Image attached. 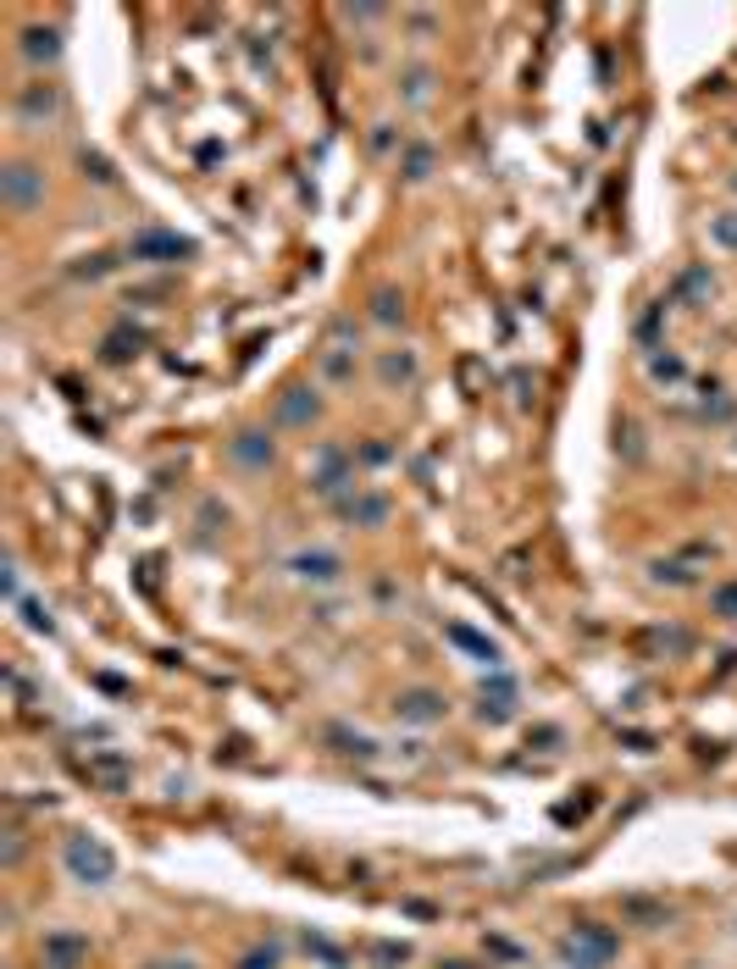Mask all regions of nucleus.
Segmentation results:
<instances>
[{
  "label": "nucleus",
  "mask_w": 737,
  "mask_h": 969,
  "mask_svg": "<svg viewBox=\"0 0 737 969\" xmlns=\"http://www.w3.org/2000/svg\"><path fill=\"white\" fill-rule=\"evenodd\" d=\"M444 643H455L460 654H471V659L488 665V670H500V665H505V649H500L494 638H482L477 627H466V621H449V627H444Z\"/></svg>",
  "instance_id": "obj_10"
},
{
  "label": "nucleus",
  "mask_w": 737,
  "mask_h": 969,
  "mask_svg": "<svg viewBox=\"0 0 737 969\" xmlns=\"http://www.w3.org/2000/svg\"><path fill=\"white\" fill-rule=\"evenodd\" d=\"M648 377L654 383H682L688 366H682V355H660V349H654V355H648Z\"/></svg>",
  "instance_id": "obj_20"
},
{
  "label": "nucleus",
  "mask_w": 737,
  "mask_h": 969,
  "mask_svg": "<svg viewBox=\"0 0 737 969\" xmlns=\"http://www.w3.org/2000/svg\"><path fill=\"white\" fill-rule=\"evenodd\" d=\"M305 953H316L327 969H344V953H339L334 942H321V936H305Z\"/></svg>",
  "instance_id": "obj_25"
},
{
  "label": "nucleus",
  "mask_w": 737,
  "mask_h": 969,
  "mask_svg": "<svg viewBox=\"0 0 737 969\" xmlns=\"http://www.w3.org/2000/svg\"><path fill=\"white\" fill-rule=\"evenodd\" d=\"M704 289H715L704 272H688V278H682V294H704Z\"/></svg>",
  "instance_id": "obj_31"
},
{
  "label": "nucleus",
  "mask_w": 737,
  "mask_h": 969,
  "mask_svg": "<svg viewBox=\"0 0 737 969\" xmlns=\"http://www.w3.org/2000/svg\"><path fill=\"white\" fill-rule=\"evenodd\" d=\"M554 953H560L565 969H610L616 953H621V936H616L610 925H599V920H577V925L560 936Z\"/></svg>",
  "instance_id": "obj_1"
},
{
  "label": "nucleus",
  "mask_w": 737,
  "mask_h": 969,
  "mask_svg": "<svg viewBox=\"0 0 737 969\" xmlns=\"http://www.w3.org/2000/svg\"><path fill=\"white\" fill-rule=\"evenodd\" d=\"M327 743H339V754H350V759H377V743H372L366 732H344V726H334V732H327Z\"/></svg>",
  "instance_id": "obj_19"
},
{
  "label": "nucleus",
  "mask_w": 737,
  "mask_h": 969,
  "mask_svg": "<svg viewBox=\"0 0 737 969\" xmlns=\"http://www.w3.org/2000/svg\"><path fill=\"white\" fill-rule=\"evenodd\" d=\"M23 61L28 67H50L56 56H61V28H50V23H34V28H23Z\"/></svg>",
  "instance_id": "obj_16"
},
{
  "label": "nucleus",
  "mask_w": 737,
  "mask_h": 969,
  "mask_svg": "<svg viewBox=\"0 0 737 969\" xmlns=\"http://www.w3.org/2000/svg\"><path fill=\"white\" fill-rule=\"evenodd\" d=\"M710 244H721V249H732V255H737V211L710 217Z\"/></svg>",
  "instance_id": "obj_21"
},
{
  "label": "nucleus",
  "mask_w": 737,
  "mask_h": 969,
  "mask_svg": "<svg viewBox=\"0 0 737 969\" xmlns=\"http://www.w3.org/2000/svg\"><path fill=\"white\" fill-rule=\"evenodd\" d=\"M61 117V90L56 83H23L17 90V122L23 128H45Z\"/></svg>",
  "instance_id": "obj_8"
},
{
  "label": "nucleus",
  "mask_w": 737,
  "mask_h": 969,
  "mask_svg": "<svg viewBox=\"0 0 737 969\" xmlns=\"http://www.w3.org/2000/svg\"><path fill=\"white\" fill-rule=\"evenodd\" d=\"M227 455L244 466V471H267L272 466V437L267 432H256V427H244L233 444H227Z\"/></svg>",
  "instance_id": "obj_15"
},
{
  "label": "nucleus",
  "mask_w": 737,
  "mask_h": 969,
  "mask_svg": "<svg viewBox=\"0 0 737 969\" xmlns=\"http://www.w3.org/2000/svg\"><path fill=\"white\" fill-rule=\"evenodd\" d=\"M394 715H399L405 726H438V721L449 715V703H444V692H433V687H411V692L394 698Z\"/></svg>",
  "instance_id": "obj_7"
},
{
  "label": "nucleus",
  "mask_w": 737,
  "mask_h": 969,
  "mask_svg": "<svg viewBox=\"0 0 737 969\" xmlns=\"http://www.w3.org/2000/svg\"><path fill=\"white\" fill-rule=\"evenodd\" d=\"M372 958H377V964H405V958H411V947H405V942H377Z\"/></svg>",
  "instance_id": "obj_27"
},
{
  "label": "nucleus",
  "mask_w": 737,
  "mask_h": 969,
  "mask_svg": "<svg viewBox=\"0 0 737 969\" xmlns=\"http://www.w3.org/2000/svg\"><path fill=\"white\" fill-rule=\"evenodd\" d=\"M283 571H289L300 587H339L350 565H344L339 549H294V554H283Z\"/></svg>",
  "instance_id": "obj_3"
},
{
  "label": "nucleus",
  "mask_w": 737,
  "mask_h": 969,
  "mask_svg": "<svg viewBox=\"0 0 737 969\" xmlns=\"http://www.w3.org/2000/svg\"><path fill=\"white\" fill-rule=\"evenodd\" d=\"M316 416H321V399H316V388L294 383V388H283V394H278V421H283V427H311Z\"/></svg>",
  "instance_id": "obj_14"
},
{
  "label": "nucleus",
  "mask_w": 737,
  "mask_h": 969,
  "mask_svg": "<svg viewBox=\"0 0 737 969\" xmlns=\"http://www.w3.org/2000/svg\"><path fill=\"white\" fill-rule=\"evenodd\" d=\"M238 969H278V953H272V947H267V953H250Z\"/></svg>",
  "instance_id": "obj_30"
},
{
  "label": "nucleus",
  "mask_w": 737,
  "mask_h": 969,
  "mask_svg": "<svg viewBox=\"0 0 737 969\" xmlns=\"http://www.w3.org/2000/svg\"><path fill=\"white\" fill-rule=\"evenodd\" d=\"M405 95H411V101H428V72H422V67L405 78Z\"/></svg>",
  "instance_id": "obj_29"
},
{
  "label": "nucleus",
  "mask_w": 737,
  "mask_h": 969,
  "mask_svg": "<svg viewBox=\"0 0 737 969\" xmlns=\"http://www.w3.org/2000/svg\"><path fill=\"white\" fill-rule=\"evenodd\" d=\"M61 864H67L72 880H84V887H112L117 880V853L101 837H90V831H72L61 842Z\"/></svg>",
  "instance_id": "obj_2"
},
{
  "label": "nucleus",
  "mask_w": 737,
  "mask_h": 969,
  "mask_svg": "<svg viewBox=\"0 0 737 969\" xmlns=\"http://www.w3.org/2000/svg\"><path fill=\"white\" fill-rule=\"evenodd\" d=\"M377 383L383 388H417L422 383L417 349H383V355H377Z\"/></svg>",
  "instance_id": "obj_11"
},
{
  "label": "nucleus",
  "mask_w": 737,
  "mask_h": 969,
  "mask_svg": "<svg viewBox=\"0 0 737 969\" xmlns=\"http://www.w3.org/2000/svg\"><path fill=\"white\" fill-rule=\"evenodd\" d=\"M90 953V942L84 936H67V931H56V936H45V958L56 964V969H72L78 958Z\"/></svg>",
  "instance_id": "obj_17"
},
{
  "label": "nucleus",
  "mask_w": 737,
  "mask_h": 969,
  "mask_svg": "<svg viewBox=\"0 0 737 969\" xmlns=\"http://www.w3.org/2000/svg\"><path fill=\"white\" fill-rule=\"evenodd\" d=\"M355 482V460L344 455V450H316V466H311V488L316 493H327V499H344V488Z\"/></svg>",
  "instance_id": "obj_5"
},
{
  "label": "nucleus",
  "mask_w": 737,
  "mask_h": 969,
  "mask_svg": "<svg viewBox=\"0 0 737 969\" xmlns=\"http://www.w3.org/2000/svg\"><path fill=\"white\" fill-rule=\"evenodd\" d=\"M355 355H361V338H355L350 322H339L334 332H327V343H321L316 372H321L327 383H350V377H355Z\"/></svg>",
  "instance_id": "obj_4"
},
{
  "label": "nucleus",
  "mask_w": 737,
  "mask_h": 969,
  "mask_svg": "<svg viewBox=\"0 0 737 969\" xmlns=\"http://www.w3.org/2000/svg\"><path fill=\"white\" fill-rule=\"evenodd\" d=\"M654 582H671V587H693L699 576L682 565V560H654Z\"/></svg>",
  "instance_id": "obj_22"
},
{
  "label": "nucleus",
  "mask_w": 737,
  "mask_h": 969,
  "mask_svg": "<svg viewBox=\"0 0 737 969\" xmlns=\"http://www.w3.org/2000/svg\"><path fill=\"white\" fill-rule=\"evenodd\" d=\"M17 609H23V621H28L34 632H56V621H50V609H45V604H34V598H17Z\"/></svg>",
  "instance_id": "obj_23"
},
{
  "label": "nucleus",
  "mask_w": 737,
  "mask_h": 969,
  "mask_svg": "<svg viewBox=\"0 0 737 969\" xmlns=\"http://www.w3.org/2000/svg\"><path fill=\"white\" fill-rule=\"evenodd\" d=\"M150 969H200L195 958H161V964H150Z\"/></svg>",
  "instance_id": "obj_32"
},
{
  "label": "nucleus",
  "mask_w": 737,
  "mask_h": 969,
  "mask_svg": "<svg viewBox=\"0 0 737 969\" xmlns=\"http://www.w3.org/2000/svg\"><path fill=\"white\" fill-rule=\"evenodd\" d=\"M428 166H433V155L417 144L411 155H405V178H411V184H422V178H428Z\"/></svg>",
  "instance_id": "obj_26"
},
{
  "label": "nucleus",
  "mask_w": 737,
  "mask_h": 969,
  "mask_svg": "<svg viewBox=\"0 0 737 969\" xmlns=\"http://www.w3.org/2000/svg\"><path fill=\"white\" fill-rule=\"evenodd\" d=\"M710 604H715V615H726V621H737V582H721V587L710 593Z\"/></svg>",
  "instance_id": "obj_24"
},
{
  "label": "nucleus",
  "mask_w": 737,
  "mask_h": 969,
  "mask_svg": "<svg viewBox=\"0 0 737 969\" xmlns=\"http://www.w3.org/2000/svg\"><path fill=\"white\" fill-rule=\"evenodd\" d=\"M477 715H482L488 726L511 721V715H516V681H511V676H494V681H482V703H477Z\"/></svg>",
  "instance_id": "obj_13"
},
{
  "label": "nucleus",
  "mask_w": 737,
  "mask_h": 969,
  "mask_svg": "<svg viewBox=\"0 0 737 969\" xmlns=\"http://www.w3.org/2000/svg\"><path fill=\"white\" fill-rule=\"evenodd\" d=\"M39 195H45V178H39L34 166L12 161L7 172H0V200H7L12 211H34V206H39Z\"/></svg>",
  "instance_id": "obj_9"
},
{
  "label": "nucleus",
  "mask_w": 737,
  "mask_h": 969,
  "mask_svg": "<svg viewBox=\"0 0 737 969\" xmlns=\"http://www.w3.org/2000/svg\"><path fill=\"white\" fill-rule=\"evenodd\" d=\"M128 255H133V260H155V267H167V260H189V255H195V244H189V238H178V233L144 227V233H133Z\"/></svg>",
  "instance_id": "obj_6"
},
{
  "label": "nucleus",
  "mask_w": 737,
  "mask_h": 969,
  "mask_svg": "<svg viewBox=\"0 0 737 969\" xmlns=\"http://www.w3.org/2000/svg\"><path fill=\"white\" fill-rule=\"evenodd\" d=\"M388 510H394V504H388L383 493H372V488H355V493L339 499V515H344L350 526H383Z\"/></svg>",
  "instance_id": "obj_12"
},
{
  "label": "nucleus",
  "mask_w": 737,
  "mask_h": 969,
  "mask_svg": "<svg viewBox=\"0 0 737 969\" xmlns=\"http://www.w3.org/2000/svg\"><path fill=\"white\" fill-rule=\"evenodd\" d=\"M482 947H488V953H500V958H511V964H522V958H527V953H522L516 942H505V936H488Z\"/></svg>",
  "instance_id": "obj_28"
},
{
  "label": "nucleus",
  "mask_w": 737,
  "mask_h": 969,
  "mask_svg": "<svg viewBox=\"0 0 737 969\" xmlns=\"http://www.w3.org/2000/svg\"><path fill=\"white\" fill-rule=\"evenodd\" d=\"M372 322H383V327L405 322V294L399 289H372Z\"/></svg>",
  "instance_id": "obj_18"
}]
</instances>
